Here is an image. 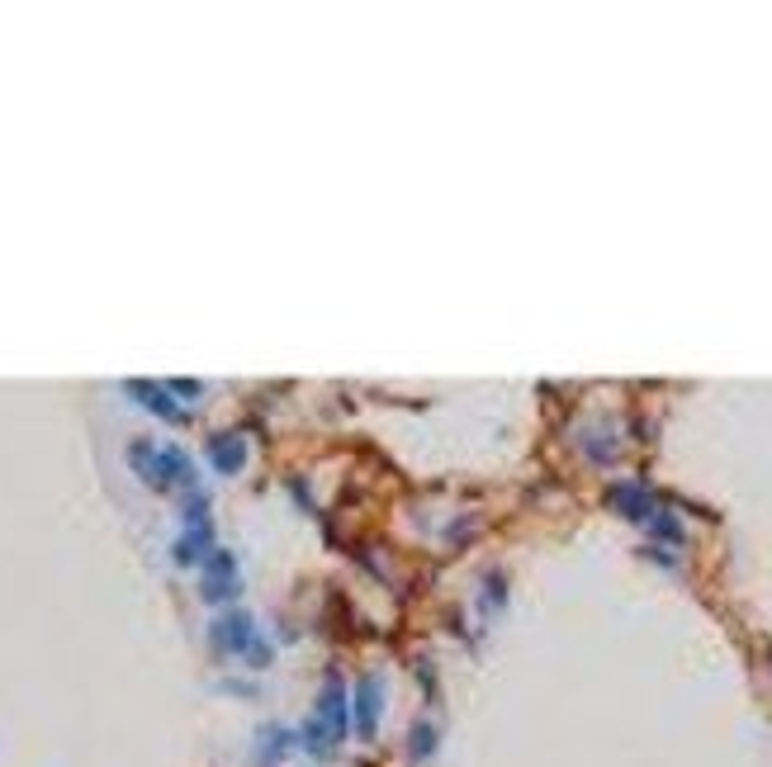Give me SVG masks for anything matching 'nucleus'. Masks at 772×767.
Wrapping results in <instances>:
<instances>
[{"label": "nucleus", "instance_id": "1", "mask_svg": "<svg viewBox=\"0 0 772 767\" xmlns=\"http://www.w3.org/2000/svg\"><path fill=\"white\" fill-rule=\"evenodd\" d=\"M346 730H351V701H346L342 678L332 673V678L323 682L318 706H313V715H308V725L299 730V739H304V749L313 753V758H332L337 744L346 739Z\"/></svg>", "mask_w": 772, "mask_h": 767}, {"label": "nucleus", "instance_id": "2", "mask_svg": "<svg viewBox=\"0 0 772 767\" xmlns=\"http://www.w3.org/2000/svg\"><path fill=\"white\" fill-rule=\"evenodd\" d=\"M128 464L138 469V479H143L147 488H162V493L185 488V493H195V464H190V455L176 446L133 441V446H128Z\"/></svg>", "mask_w": 772, "mask_h": 767}, {"label": "nucleus", "instance_id": "3", "mask_svg": "<svg viewBox=\"0 0 772 767\" xmlns=\"http://www.w3.org/2000/svg\"><path fill=\"white\" fill-rule=\"evenodd\" d=\"M209 644H214L218 654H237V659H247L252 668H266L270 663V644L261 640L252 611H228V616H218V621L209 625Z\"/></svg>", "mask_w": 772, "mask_h": 767}, {"label": "nucleus", "instance_id": "4", "mask_svg": "<svg viewBox=\"0 0 772 767\" xmlns=\"http://www.w3.org/2000/svg\"><path fill=\"white\" fill-rule=\"evenodd\" d=\"M199 592L204 602H237L242 592V573H237L233 550H209L204 564H199Z\"/></svg>", "mask_w": 772, "mask_h": 767}, {"label": "nucleus", "instance_id": "5", "mask_svg": "<svg viewBox=\"0 0 772 767\" xmlns=\"http://www.w3.org/2000/svg\"><path fill=\"white\" fill-rule=\"evenodd\" d=\"M379 715H384V678H379V673H365V678L356 682V696H351V730H356L360 739H375Z\"/></svg>", "mask_w": 772, "mask_h": 767}, {"label": "nucleus", "instance_id": "6", "mask_svg": "<svg viewBox=\"0 0 772 767\" xmlns=\"http://www.w3.org/2000/svg\"><path fill=\"white\" fill-rule=\"evenodd\" d=\"M124 389H128V398H138L147 412H157L162 422H176V427H185V422H190V412L180 408L176 393L166 389V384H152V379H128Z\"/></svg>", "mask_w": 772, "mask_h": 767}, {"label": "nucleus", "instance_id": "7", "mask_svg": "<svg viewBox=\"0 0 772 767\" xmlns=\"http://www.w3.org/2000/svg\"><path fill=\"white\" fill-rule=\"evenodd\" d=\"M607 498H611V507L630 521H649L659 512V502H654V493H649L645 483H611Z\"/></svg>", "mask_w": 772, "mask_h": 767}, {"label": "nucleus", "instance_id": "8", "mask_svg": "<svg viewBox=\"0 0 772 767\" xmlns=\"http://www.w3.org/2000/svg\"><path fill=\"white\" fill-rule=\"evenodd\" d=\"M204 455H209L218 474H237L247 464V441H242V431H218V436H209Z\"/></svg>", "mask_w": 772, "mask_h": 767}, {"label": "nucleus", "instance_id": "9", "mask_svg": "<svg viewBox=\"0 0 772 767\" xmlns=\"http://www.w3.org/2000/svg\"><path fill=\"white\" fill-rule=\"evenodd\" d=\"M209 550H214V531H209V521H204V526H185V536L171 545V559H176V564H204Z\"/></svg>", "mask_w": 772, "mask_h": 767}, {"label": "nucleus", "instance_id": "10", "mask_svg": "<svg viewBox=\"0 0 772 767\" xmlns=\"http://www.w3.org/2000/svg\"><path fill=\"white\" fill-rule=\"evenodd\" d=\"M294 744H299V734L294 730H285V725H266V730H261V744H256V763H280Z\"/></svg>", "mask_w": 772, "mask_h": 767}, {"label": "nucleus", "instance_id": "11", "mask_svg": "<svg viewBox=\"0 0 772 767\" xmlns=\"http://www.w3.org/2000/svg\"><path fill=\"white\" fill-rule=\"evenodd\" d=\"M431 749H436V730H431V720H417L413 734H408V753H413V763H427Z\"/></svg>", "mask_w": 772, "mask_h": 767}, {"label": "nucleus", "instance_id": "12", "mask_svg": "<svg viewBox=\"0 0 772 767\" xmlns=\"http://www.w3.org/2000/svg\"><path fill=\"white\" fill-rule=\"evenodd\" d=\"M649 526H654L664 540H683V526L673 521V512H654V517H649Z\"/></svg>", "mask_w": 772, "mask_h": 767}, {"label": "nucleus", "instance_id": "13", "mask_svg": "<svg viewBox=\"0 0 772 767\" xmlns=\"http://www.w3.org/2000/svg\"><path fill=\"white\" fill-rule=\"evenodd\" d=\"M171 393H180V398H195L199 384H195V379H176V384H171Z\"/></svg>", "mask_w": 772, "mask_h": 767}]
</instances>
